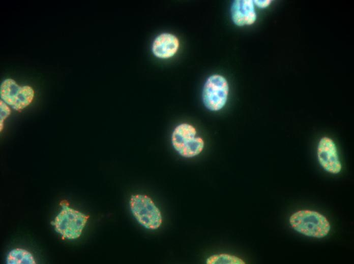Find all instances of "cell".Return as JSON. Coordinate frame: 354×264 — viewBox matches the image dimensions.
Instances as JSON below:
<instances>
[{
  "mask_svg": "<svg viewBox=\"0 0 354 264\" xmlns=\"http://www.w3.org/2000/svg\"><path fill=\"white\" fill-rule=\"evenodd\" d=\"M62 209L50 223L62 240H74L81 235L90 217L88 215L70 207L67 200L61 201Z\"/></svg>",
  "mask_w": 354,
  "mask_h": 264,
  "instance_id": "cell-1",
  "label": "cell"
},
{
  "mask_svg": "<svg viewBox=\"0 0 354 264\" xmlns=\"http://www.w3.org/2000/svg\"><path fill=\"white\" fill-rule=\"evenodd\" d=\"M171 142L174 149L185 158L197 156L204 147V142L198 135L196 128L188 123H182L175 127L171 135Z\"/></svg>",
  "mask_w": 354,
  "mask_h": 264,
  "instance_id": "cell-2",
  "label": "cell"
},
{
  "mask_svg": "<svg viewBox=\"0 0 354 264\" xmlns=\"http://www.w3.org/2000/svg\"><path fill=\"white\" fill-rule=\"evenodd\" d=\"M291 227L306 236L323 238L330 230L328 219L320 213L311 210H301L293 213L289 218Z\"/></svg>",
  "mask_w": 354,
  "mask_h": 264,
  "instance_id": "cell-3",
  "label": "cell"
},
{
  "mask_svg": "<svg viewBox=\"0 0 354 264\" xmlns=\"http://www.w3.org/2000/svg\"><path fill=\"white\" fill-rule=\"evenodd\" d=\"M130 210L138 221L149 229L158 228L162 223L161 211L152 199L147 195H132L129 201Z\"/></svg>",
  "mask_w": 354,
  "mask_h": 264,
  "instance_id": "cell-4",
  "label": "cell"
},
{
  "mask_svg": "<svg viewBox=\"0 0 354 264\" xmlns=\"http://www.w3.org/2000/svg\"><path fill=\"white\" fill-rule=\"evenodd\" d=\"M229 93L226 79L220 75L210 76L203 86L202 98L205 107L210 111H217L225 105Z\"/></svg>",
  "mask_w": 354,
  "mask_h": 264,
  "instance_id": "cell-5",
  "label": "cell"
},
{
  "mask_svg": "<svg viewBox=\"0 0 354 264\" xmlns=\"http://www.w3.org/2000/svg\"><path fill=\"white\" fill-rule=\"evenodd\" d=\"M0 95L2 101L20 111L32 103L34 91L29 86H20L14 80L7 79L1 85Z\"/></svg>",
  "mask_w": 354,
  "mask_h": 264,
  "instance_id": "cell-6",
  "label": "cell"
},
{
  "mask_svg": "<svg viewBox=\"0 0 354 264\" xmlns=\"http://www.w3.org/2000/svg\"><path fill=\"white\" fill-rule=\"evenodd\" d=\"M317 157L321 168L326 172L337 174L342 170L336 142L329 136H324L320 138L317 146Z\"/></svg>",
  "mask_w": 354,
  "mask_h": 264,
  "instance_id": "cell-7",
  "label": "cell"
},
{
  "mask_svg": "<svg viewBox=\"0 0 354 264\" xmlns=\"http://www.w3.org/2000/svg\"><path fill=\"white\" fill-rule=\"evenodd\" d=\"M180 47V41L175 35L164 32L157 36L151 45V51L156 57L166 59L173 57Z\"/></svg>",
  "mask_w": 354,
  "mask_h": 264,
  "instance_id": "cell-8",
  "label": "cell"
},
{
  "mask_svg": "<svg viewBox=\"0 0 354 264\" xmlns=\"http://www.w3.org/2000/svg\"><path fill=\"white\" fill-rule=\"evenodd\" d=\"M233 23L239 26L253 24L256 19L254 4L252 0L234 1L231 8Z\"/></svg>",
  "mask_w": 354,
  "mask_h": 264,
  "instance_id": "cell-9",
  "label": "cell"
},
{
  "mask_svg": "<svg viewBox=\"0 0 354 264\" xmlns=\"http://www.w3.org/2000/svg\"><path fill=\"white\" fill-rule=\"evenodd\" d=\"M34 257L27 250L15 248L9 252L7 256V264H36Z\"/></svg>",
  "mask_w": 354,
  "mask_h": 264,
  "instance_id": "cell-10",
  "label": "cell"
},
{
  "mask_svg": "<svg viewBox=\"0 0 354 264\" xmlns=\"http://www.w3.org/2000/svg\"><path fill=\"white\" fill-rule=\"evenodd\" d=\"M207 264H245V262L241 258L226 253L214 254L209 256L206 260Z\"/></svg>",
  "mask_w": 354,
  "mask_h": 264,
  "instance_id": "cell-11",
  "label": "cell"
},
{
  "mask_svg": "<svg viewBox=\"0 0 354 264\" xmlns=\"http://www.w3.org/2000/svg\"><path fill=\"white\" fill-rule=\"evenodd\" d=\"M1 103V116H0V131H2L4 127V122L5 120L9 116L11 113L10 108L7 106L2 100Z\"/></svg>",
  "mask_w": 354,
  "mask_h": 264,
  "instance_id": "cell-12",
  "label": "cell"
},
{
  "mask_svg": "<svg viewBox=\"0 0 354 264\" xmlns=\"http://www.w3.org/2000/svg\"><path fill=\"white\" fill-rule=\"evenodd\" d=\"M271 1L270 0H254L253 3L254 5H256L260 8H265L268 7L271 3Z\"/></svg>",
  "mask_w": 354,
  "mask_h": 264,
  "instance_id": "cell-13",
  "label": "cell"
}]
</instances>
